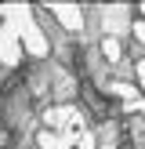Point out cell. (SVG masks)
Returning <instances> with one entry per match:
<instances>
[{
  "mask_svg": "<svg viewBox=\"0 0 145 149\" xmlns=\"http://www.w3.org/2000/svg\"><path fill=\"white\" fill-rule=\"evenodd\" d=\"M84 102L91 106V113L98 116V120H105V116H109V102L98 98V91H94V87H84Z\"/></svg>",
  "mask_w": 145,
  "mask_h": 149,
  "instance_id": "obj_1",
  "label": "cell"
},
{
  "mask_svg": "<svg viewBox=\"0 0 145 149\" xmlns=\"http://www.w3.org/2000/svg\"><path fill=\"white\" fill-rule=\"evenodd\" d=\"M0 149H11V131H7L4 120H0Z\"/></svg>",
  "mask_w": 145,
  "mask_h": 149,
  "instance_id": "obj_2",
  "label": "cell"
}]
</instances>
